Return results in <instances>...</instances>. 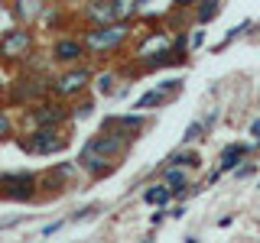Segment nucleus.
<instances>
[{"instance_id": "obj_1", "label": "nucleus", "mask_w": 260, "mask_h": 243, "mask_svg": "<svg viewBox=\"0 0 260 243\" xmlns=\"http://www.w3.org/2000/svg\"><path fill=\"white\" fill-rule=\"evenodd\" d=\"M7 104L10 107H29L39 104L43 97L52 94V75H39V71H20L16 81H7Z\"/></svg>"}, {"instance_id": "obj_27", "label": "nucleus", "mask_w": 260, "mask_h": 243, "mask_svg": "<svg viewBox=\"0 0 260 243\" xmlns=\"http://www.w3.org/2000/svg\"><path fill=\"white\" fill-rule=\"evenodd\" d=\"M244 29H250V23H241V26H238V29H231V32H228V36L221 39V43H218V46H215V52H221V49H228V43H234V39H238V36H241V32H244Z\"/></svg>"}, {"instance_id": "obj_23", "label": "nucleus", "mask_w": 260, "mask_h": 243, "mask_svg": "<svg viewBox=\"0 0 260 243\" xmlns=\"http://www.w3.org/2000/svg\"><path fill=\"white\" fill-rule=\"evenodd\" d=\"M78 172H81V169H78V162H62V166H52V172H49V175H52L55 178V182H72V178H78Z\"/></svg>"}, {"instance_id": "obj_8", "label": "nucleus", "mask_w": 260, "mask_h": 243, "mask_svg": "<svg viewBox=\"0 0 260 243\" xmlns=\"http://www.w3.org/2000/svg\"><path fill=\"white\" fill-rule=\"evenodd\" d=\"M130 143H134V136H127V133H114V130H101L98 136H91L85 146L91 152H98V156H104V159H120L124 152L130 149Z\"/></svg>"}, {"instance_id": "obj_6", "label": "nucleus", "mask_w": 260, "mask_h": 243, "mask_svg": "<svg viewBox=\"0 0 260 243\" xmlns=\"http://www.w3.org/2000/svg\"><path fill=\"white\" fill-rule=\"evenodd\" d=\"M91 75L94 71L88 65H65L62 75L52 78V97H62V101H72V97H81L91 85Z\"/></svg>"}, {"instance_id": "obj_14", "label": "nucleus", "mask_w": 260, "mask_h": 243, "mask_svg": "<svg viewBox=\"0 0 260 243\" xmlns=\"http://www.w3.org/2000/svg\"><path fill=\"white\" fill-rule=\"evenodd\" d=\"M10 10L20 26H32V23H39V13L46 10V0H13Z\"/></svg>"}, {"instance_id": "obj_21", "label": "nucleus", "mask_w": 260, "mask_h": 243, "mask_svg": "<svg viewBox=\"0 0 260 243\" xmlns=\"http://www.w3.org/2000/svg\"><path fill=\"white\" fill-rule=\"evenodd\" d=\"M195 4H199V10H195V23L199 26H205V23H211L221 13V0H195Z\"/></svg>"}, {"instance_id": "obj_19", "label": "nucleus", "mask_w": 260, "mask_h": 243, "mask_svg": "<svg viewBox=\"0 0 260 243\" xmlns=\"http://www.w3.org/2000/svg\"><path fill=\"white\" fill-rule=\"evenodd\" d=\"M88 88H94L98 97H111V94H117V75H114V71L91 75V85H88Z\"/></svg>"}, {"instance_id": "obj_30", "label": "nucleus", "mask_w": 260, "mask_h": 243, "mask_svg": "<svg viewBox=\"0 0 260 243\" xmlns=\"http://www.w3.org/2000/svg\"><path fill=\"white\" fill-rule=\"evenodd\" d=\"M65 224H69V217H62V221H52V224H46V227H43V237H52V233H59Z\"/></svg>"}, {"instance_id": "obj_28", "label": "nucleus", "mask_w": 260, "mask_h": 243, "mask_svg": "<svg viewBox=\"0 0 260 243\" xmlns=\"http://www.w3.org/2000/svg\"><path fill=\"white\" fill-rule=\"evenodd\" d=\"M91 107H94V104H91V101H88V97H85V101H78L75 107H72V117H78V120L91 117Z\"/></svg>"}, {"instance_id": "obj_26", "label": "nucleus", "mask_w": 260, "mask_h": 243, "mask_svg": "<svg viewBox=\"0 0 260 243\" xmlns=\"http://www.w3.org/2000/svg\"><path fill=\"white\" fill-rule=\"evenodd\" d=\"M10 26H16V16H13V10L7 4H0V32H7Z\"/></svg>"}, {"instance_id": "obj_31", "label": "nucleus", "mask_w": 260, "mask_h": 243, "mask_svg": "<svg viewBox=\"0 0 260 243\" xmlns=\"http://www.w3.org/2000/svg\"><path fill=\"white\" fill-rule=\"evenodd\" d=\"M202 43H205V29H202V26H195V29H192V46L199 49Z\"/></svg>"}, {"instance_id": "obj_16", "label": "nucleus", "mask_w": 260, "mask_h": 243, "mask_svg": "<svg viewBox=\"0 0 260 243\" xmlns=\"http://www.w3.org/2000/svg\"><path fill=\"white\" fill-rule=\"evenodd\" d=\"M166 49H173V39H169V32H150V36L140 43V49H137V59H153V55L166 52Z\"/></svg>"}, {"instance_id": "obj_10", "label": "nucleus", "mask_w": 260, "mask_h": 243, "mask_svg": "<svg viewBox=\"0 0 260 243\" xmlns=\"http://www.w3.org/2000/svg\"><path fill=\"white\" fill-rule=\"evenodd\" d=\"M182 91V81L179 78H169V81H162V85L156 88H150L140 101H137V110H150V107H162V104H169L173 97Z\"/></svg>"}, {"instance_id": "obj_29", "label": "nucleus", "mask_w": 260, "mask_h": 243, "mask_svg": "<svg viewBox=\"0 0 260 243\" xmlns=\"http://www.w3.org/2000/svg\"><path fill=\"white\" fill-rule=\"evenodd\" d=\"M10 133H13V120H10V113L0 107V140H7Z\"/></svg>"}, {"instance_id": "obj_2", "label": "nucleus", "mask_w": 260, "mask_h": 243, "mask_svg": "<svg viewBox=\"0 0 260 243\" xmlns=\"http://www.w3.org/2000/svg\"><path fill=\"white\" fill-rule=\"evenodd\" d=\"M130 39V20H114L104 26H91L81 36L88 55H114L124 49V43Z\"/></svg>"}, {"instance_id": "obj_34", "label": "nucleus", "mask_w": 260, "mask_h": 243, "mask_svg": "<svg viewBox=\"0 0 260 243\" xmlns=\"http://www.w3.org/2000/svg\"><path fill=\"white\" fill-rule=\"evenodd\" d=\"M7 91V78H4V71H0V94Z\"/></svg>"}, {"instance_id": "obj_32", "label": "nucleus", "mask_w": 260, "mask_h": 243, "mask_svg": "<svg viewBox=\"0 0 260 243\" xmlns=\"http://www.w3.org/2000/svg\"><path fill=\"white\" fill-rule=\"evenodd\" d=\"M20 224V217H7V221H0V230H7V227H16Z\"/></svg>"}, {"instance_id": "obj_13", "label": "nucleus", "mask_w": 260, "mask_h": 243, "mask_svg": "<svg viewBox=\"0 0 260 243\" xmlns=\"http://www.w3.org/2000/svg\"><path fill=\"white\" fill-rule=\"evenodd\" d=\"M162 185H166L169 191H173V198H189L192 188H189V172H185V166H162Z\"/></svg>"}, {"instance_id": "obj_17", "label": "nucleus", "mask_w": 260, "mask_h": 243, "mask_svg": "<svg viewBox=\"0 0 260 243\" xmlns=\"http://www.w3.org/2000/svg\"><path fill=\"white\" fill-rule=\"evenodd\" d=\"M254 152V146H247V143H231V146H224L221 149V159H218V172H231L238 162H244Z\"/></svg>"}, {"instance_id": "obj_11", "label": "nucleus", "mask_w": 260, "mask_h": 243, "mask_svg": "<svg viewBox=\"0 0 260 243\" xmlns=\"http://www.w3.org/2000/svg\"><path fill=\"white\" fill-rule=\"evenodd\" d=\"M75 162H78L81 172H88L91 178H108L114 169H117V159H104V156H98V152H91L88 146L78 152V159H75Z\"/></svg>"}, {"instance_id": "obj_9", "label": "nucleus", "mask_w": 260, "mask_h": 243, "mask_svg": "<svg viewBox=\"0 0 260 243\" xmlns=\"http://www.w3.org/2000/svg\"><path fill=\"white\" fill-rule=\"evenodd\" d=\"M85 55H88V49H85V43H81V39L62 36V39H55V43H52L49 59L59 62V65H78V62H85Z\"/></svg>"}, {"instance_id": "obj_20", "label": "nucleus", "mask_w": 260, "mask_h": 243, "mask_svg": "<svg viewBox=\"0 0 260 243\" xmlns=\"http://www.w3.org/2000/svg\"><path fill=\"white\" fill-rule=\"evenodd\" d=\"M166 166H185V169H199L202 166V156L195 149H189V146H182V149H176L173 156L166 159Z\"/></svg>"}, {"instance_id": "obj_7", "label": "nucleus", "mask_w": 260, "mask_h": 243, "mask_svg": "<svg viewBox=\"0 0 260 243\" xmlns=\"http://www.w3.org/2000/svg\"><path fill=\"white\" fill-rule=\"evenodd\" d=\"M36 185H39V178L29 172H7V175H0V198L32 201L36 198Z\"/></svg>"}, {"instance_id": "obj_15", "label": "nucleus", "mask_w": 260, "mask_h": 243, "mask_svg": "<svg viewBox=\"0 0 260 243\" xmlns=\"http://www.w3.org/2000/svg\"><path fill=\"white\" fill-rule=\"evenodd\" d=\"M85 20L91 26H104V23H114L117 20V10H114V0H91L85 7Z\"/></svg>"}, {"instance_id": "obj_25", "label": "nucleus", "mask_w": 260, "mask_h": 243, "mask_svg": "<svg viewBox=\"0 0 260 243\" xmlns=\"http://www.w3.org/2000/svg\"><path fill=\"white\" fill-rule=\"evenodd\" d=\"M114 10H117V20H134L137 16V0H114Z\"/></svg>"}, {"instance_id": "obj_12", "label": "nucleus", "mask_w": 260, "mask_h": 243, "mask_svg": "<svg viewBox=\"0 0 260 243\" xmlns=\"http://www.w3.org/2000/svg\"><path fill=\"white\" fill-rule=\"evenodd\" d=\"M143 127H146L143 113H111L101 124V130H114V133H127V136H137Z\"/></svg>"}, {"instance_id": "obj_35", "label": "nucleus", "mask_w": 260, "mask_h": 243, "mask_svg": "<svg viewBox=\"0 0 260 243\" xmlns=\"http://www.w3.org/2000/svg\"><path fill=\"white\" fill-rule=\"evenodd\" d=\"M189 4H195V0H176V7H189Z\"/></svg>"}, {"instance_id": "obj_5", "label": "nucleus", "mask_w": 260, "mask_h": 243, "mask_svg": "<svg viewBox=\"0 0 260 243\" xmlns=\"http://www.w3.org/2000/svg\"><path fill=\"white\" fill-rule=\"evenodd\" d=\"M26 127H62V124H69L72 120V107L62 101V97H43L39 104H29L26 107Z\"/></svg>"}, {"instance_id": "obj_4", "label": "nucleus", "mask_w": 260, "mask_h": 243, "mask_svg": "<svg viewBox=\"0 0 260 243\" xmlns=\"http://www.w3.org/2000/svg\"><path fill=\"white\" fill-rule=\"evenodd\" d=\"M69 146V136L62 133V127H32L29 136L20 140V149L29 156H52Z\"/></svg>"}, {"instance_id": "obj_22", "label": "nucleus", "mask_w": 260, "mask_h": 243, "mask_svg": "<svg viewBox=\"0 0 260 243\" xmlns=\"http://www.w3.org/2000/svg\"><path fill=\"white\" fill-rule=\"evenodd\" d=\"M143 201L146 205H156V208H166L169 201H173V191H169L166 185H153V188L143 191Z\"/></svg>"}, {"instance_id": "obj_18", "label": "nucleus", "mask_w": 260, "mask_h": 243, "mask_svg": "<svg viewBox=\"0 0 260 243\" xmlns=\"http://www.w3.org/2000/svg\"><path fill=\"white\" fill-rule=\"evenodd\" d=\"M176 10V0H137V16L143 20H162Z\"/></svg>"}, {"instance_id": "obj_33", "label": "nucleus", "mask_w": 260, "mask_h": 243, "mask_svg": "<svg viewBox=\"0 0 260 243\" xmlns=\"http://www.w3.org/2000/svg\"><path fill=\"white\" fill-rule=\"evenodd\" d=\"M250 136L260 143V120H254V124H250Z\"/></svg>"}, {"instance_id": "obj_24", "label": "nucleus", "mask_w": 260, "mask_h": 243, "mask_svg": "<svg viewBox=\"0 0 260 243\" xmlns=\"http://www.w3.org/2000/svg\"><path fill=\"white\" fill-rule=\"evenodd\" d=\"M202 133H208L205 120H195V124H189V130L182 133V146H189V143H195V140H202Z\"/></svg>"}, {"instance_id": "obj_3", "label": "nucleus", "mask_w": 260, "mask_h": 243, "mask_svg": "<svg viewBox=\"0 0 260 243\" xmlns=\"http://www.w3.org/2000/svg\"><path fill=\"white\" fill-rule=\"evenodd\" d=\"M32 49H36V32L16 23L0 36V65H20Z\"/></svg>"}]
</instances>
